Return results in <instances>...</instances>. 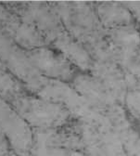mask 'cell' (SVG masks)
<instances>
[{
    "label": "cell",
    "instance_id": "3957f363",
    "mask_svg": "<svg viewBox=\"0 0 140 156\" xmlns=\"http://www.w3.org/2000/svg\"><path fill=\"white\" fill-rule=\"evenodd\" d=\"M0 63L33 94L45 80L27 55L0 26Z\"/></svg>",
    "mask_w": 140,
    "mask_h": 156
},
{
    "label": "cell",
    "instance_id": "6da1fadb",
    "mask_svg": "<svg viewBox=\"0 0 140 156\" xmlns=\"http://www.w3.org/2000/svg\"><path fill=\"white\" fill-rule=\"evenodd\" d=\"M58 14L67 32L81 43L93 62L114 60L108 38V31L102 26L90 3H57Z\"/></svg>",
    "mask_w": 140,
    "mask_h": 156
},
{
    "label": "cell",
    "instance_id": "5b68a950",
    "mask_svg": "<svg viewBox=\"0 0 140 156\" xmlns=\"http://www.w3.org/2000/svg\"><path fill=\"white\" fill-rule=\"evenodd\" d=\"M27 55L38 73L48 79L69 83L77 75L76 67L57 50L43 47L27 51Z\"/></svg>",
    "mask_w": 140,
    "mask_h": 156
},
{
    "label": "cell",
    "instance_id": "9c48e42d",
    "mask_svg": "<svg viewBox=\"0 0 140 156\" xmlns=\"http://www.w3.org/2000/svg\"><path fill=\"white\" fill-rule=\"evenodd\" d=\"M95 9L99 22L107 31L135 23L131 11L124 3H96Z\"/></svg>",
    "mask_w": 140,
    "mask_h": 156
},
{
    "label": "cell",
    "instance_id": "8fae6325",
    "mask_svg": "<svg viewBox=\"0 0 140 156\" xmlns=\"http://www.w3.org/2000/svg\"><path fill=\"white\" fill-rule=\"evenodd\" d=\"M0 156H11L10 145L1 128H0Z\"/></svg>",
    "mask_w": 140,
    "mask_h": 156
},
{
    "label": "cell",
    "instance_id": "ba28073f",
    "mask_svg": "<svg viewBox=\"0 0 140 156\" xmlns=\"http://www.w3.org/2000/svg\"><path fill=\"white\" fill-rule=\"evenodd\" d=\"M72 85L90 105L100 112H106L111 107L119 104L91 73H77L72 80Z\"/></svg>",
    "mask_w": 140,
    "mask_h": 156
},
{
    "label": "cell",
    "instance_id": "52a82bcc",
    "mask_svg": "<svg viewBox=\"0 0 140 156\" xmlns=\"http://www.w3.org/2000/svg\"><path fill=\"white\" fill-rule=\"evenodd\" d=\"M90 73L102 84L119 104L124 103L128 87L121 67L114 60L93 62Z\"/></svg>",
    "mask_w": 140,
    "mask_h": 156
},
{
    "label": "cell",
    "instance_id": "30bf717a",
    "mask_svg": "<svg viewBox=\"0 0 140 156\" xmlns=\"http://www.w3.org/2000/svg\"><path fill=\"white\" fill-rule=\"evenodd\" d=\"M124 103L131 114L140 120V89L130 90L127 92Z\"/></svg>",
    "mask_w": 140,
    "mask_h": 156
},
{
    "label": "cell",
    "instance_id": "8992f818",
    "mask_svg": "<svg viewBox=\"0 0 140 156\" xmlns=\"http://www.w3.org/2000/svg\"><path fill=\"white\" fill-rule=\"evenodd\" d=\"M0 26L12 40L27 51L46 47L47 41L26 19L0 5Z\"/></svg>",
    "mask_w": 140,
    "mask_h": 156
},
{
    "label": "cell",
    "instance_id": "277c9868",
    "mask_svg": "<svg viewBox=\"0 0 140 156\" xmlns=\"http://www.w3.org/2000/svg\"><path fill=\"white\" fill-rule=\"evenodd\" d=\"M0 128L16 156H28L33 144V130L12 105L0 95Z\"/></svg>",
    "mask_w": 140,
    "mask_h": 156
},
{
    "label": "cell",
    "instance_id": "7a4b0ae2",
    "mask_svg": "<svg viewBox=\"0 0 140 156\" xmlns=\"http://www.w3.org/2000/svg\"><path fill=\"white\" fill-rule=\"evenodd\" d=\"M19 116L34 130H54L65 126L72 115L63 107L27 93L9 102Z\"/></svg>",
    "mask_w": 140,
    "mask_h": 156
},
{
    "label": "cell",
    "instance_id": "7c38bea8",
    "mask_svg": "<svg viewBox=\"0 0 140 156\" xmlns=\"http://www.w3.org/2000/svg\"><path fill=\"white\" fill-rule=\"evenodd\" d=\"M124 4L131 11L135 21L140 23V2H127Z\"/></svg>",
    "mask_w": 140,
    "mask_h": 156
}]
</instances>
